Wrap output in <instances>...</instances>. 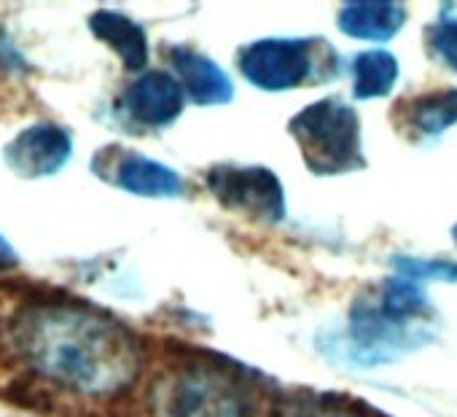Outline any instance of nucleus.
Wrapping results in <instances>:
<instances>
[{
  "label": "nucleus",
  "mask_w": 457,
  "mask_h": 417,
  "mask_svg": "<svg viewBox=\"0 0 457 417\" xmlns=\"http://www.w3.org/2000/svg\"><path fill=\"white\" fill-rule=\"evenodd\" d=\"M14 331L22 358L41 377L73 393L116 396L137 377V342L105 313L71 304L36 307Z\"/></svg>",
  "instance_id": "1"
},
{
  "label": "nucleus",
  "mask_w": 457,
  "mask_h": 417,
  "mask_svg": "<svg viewBox=\"0 0 457 417\" xmlns=\"http://www.w3.org/2000/svg\"><path fill=\"white\" fill-rule=\"evenodd\" d=\"M154 417H259L253 388L212 358H191L151 390Z\"/></svg>",
  "instance_id": "2"
},
{
  "label": "nucleus",
  "mask_w": 457,
  "mask_h": 417,
  "mask_svg": "<svg viewBox=\"0 0 457 417\" xmlns=\"http://www.w3.org/2000/svg\"><path fill=\"white\" fill-rule=\"evenodd\" d=\"M428 313L430 307L417 280L403 278L387 283L385 288H379L377 294L366 296L353 307V358L363 366H371L385 363L393 355L422 345L428 334L417 326V321Z\"/></svg>",
  "instance_id": "3"
},
{
  "label": "nucleus",
  "mask_w": 457,
  "mask_h": 417,
  "mask_svg": "<svg viewBox=\"0 0 457 417\" xmlns=\"http://www.w3.org/2000/svg\"><path fill=\"white\" fill-rule=\"evenodd\" d=\"M291 135L302 146L307 164L320 175H337L363 164L361 121L339 97L318 100L296 113Z\"/></svg>",
  "instance_id": "4"
},
{
  "label": "nucleus",
  "mask_w": 457,
  "mask_h": 417,
  "mask_svg": "<svg viewBox=\"0 0 457 417\" xmlns=\"http://www.w3.org/2000/svg\"><path fill=\"white\" fill-rule=\"evenodd\" d=\"M207 188L212 196L264 224H280L286 219V191L275 172L264 167L215 164L207 172Z\"/></svg>",
  "instance_id": "5"
},
{
  "label": "nucleus",
  "mask_w": 457,
  "mask_h": 417,
  "mask_svg": "<svg viewBox=\"0 0 457 417\" xmlns=\"http://www.w3.org/2000/svg\"><path fill=\"white\" fill-rule=\"evenodd\" d=\"M240 73L264 92H286L302 87L312 68V41L302 38H264L245 46L237 57Z\"/></svg>",
  "instance_id": "6"
},
{
  "label": "nucleus",
  "mask_w": 457,
  "mask_h": 417,
  "mask_svg": "<svg viewBox=\"0 0 457 417\" xmlns=\"http://www.w3.org/2000/svg\"><path fill=\"white\" fill-rule=\"evenodd\" d=\"M71 135L57 124H36L22 129L6 146V164L22 178H46L71 159Z\"/></svg>",
  "instance_id": "7"
},
{
  "label": "nucleus",
  "mask_w": 457,
  "mask_h": 417,
  "mask_svg": "<svg viewBox=\"0 0 457 417\" xmlns=\"http://www.w3.org/2000/svg\"><path fill=\"white\" fill-rule=\"evenodd\" d=\"M183 103H186V92L180 81L164 71L140 73L124 95L127 113L145 127L172 124L180 116Z\"/></svg>",
  "instance_id": "8"
},
{
  "label": "nucleus",
  "mask_w": 457,
  "mask_h": 417,
  "mask_svg": "<svg viewBox=\"0 0 457 417\" xmlns=\"http://www.w3.org/2000/svg\"><path fill=\"white\" fill-rule=\"evenodd\" d=\"M170 63L175 68V79L180 81L183 92L199 103V105H220L228 103L235 95L232 79L226 76V71L204 57L202 52L194 49H170Z\"/></svg>",
  "instance_id": "9"
},
{
  "label": "nucleus",
  "mask_w": 457,
  "mask_h": 417,
  "mask_svg": "<svg viewBox=\"0 0 457 417\" xmlns=\"http://www.w3.org/2000/svg\"><path fill=\"white\" fill-rule=\"evenodd\" d=\"M406 22V9L387 0H358L339 12V28L345 36L361 41H387Z\"/></svg>",
  "instance_id": "10"
},
{
  "label": "nucleus",
  "mask_w": 457,
  "mask_h": 417,
  "mask_svg": "<svg viewBox=\"0 0 457 417\" xmlns=\"http://www.w3.org/2000/svg\"><path fill=\"white\" fill-rule=\"evenodd\" d=\"M89 28L92 33L105 41L124 63L127 71H143L145 63H148V38H145V30L132 22L129 17L119 14V12H95L89 17Z\"/></svg>",
  "instance_id": "11"
},
{
  "label": "nucleus",
  "mask_w": 457,
  "mask_h": 417,
  "mask_svg": "<svg viewBox=\"0 0 457 417\" xmlns=\"http://www.w3.org/2000/svg\"><path fill=\"white\" fill-rule=\"evenodd\" d=\"M116 183L137 196H154V199H172L183 196V178L164 167L162 162H154L140 154H127L116 167Z\"/></svg>",
  "instance_id": "12"
},
{
  "label": "nucleus",
  "mask_w": 457,
  "mask_h": 417,
  "mask_svg": "<svg viewBox=\"0 0 457 417\" xmlns=\"http://www.w3.org/2000/svg\"><path fill=\"white\" fill-rule=\"evenodd\" d=\"M398 81V60L385 52H363L353 60V95L358 100H377L393 92Z\"/></svg>",
  "instance_id": "13"
},
{
  "label": "nucleus",
  "mask_w": 457,
  "mask_h": 417,
  "mask_svg": "<svg viewBox=\"0 0 457 417\" xmlns=\"http://www.w3.org/2000/svg\"><path fill=\"white\" fill-rule=\"evenodd\" d=\"M406 121L414 132L436 138L457 121V89L425 95L406 103Z\"/></svg>",
  "instance_id": "14"
},
{
  "label": "nucleus",
  "mask_w": 457,
  "mask_h": 417,
  "mask_svg": "<svg viewBox=\"0 0 457 417\" xmlns=\"http://www.w3.org/2000/svg\"><path fill=\"white\" fill-rule=\"evenodd\" d=\"M275 417H371L361 404L331 393H299L280 401Z\"/></svg>",
  "instance_id": "15"
},
{
  "label": "nucleus",
  "mask_w": 457,
  "mask_h": 417,
  "mask_svg": "<svg viewBox=\"0 0 457 417\" xmlns=\"http://www.w3.org/2000/svg\"><path fill=\"white\" fill-rule=\"evenodd\" d=\"M430 52L449 68L457 73V14H444L441 22L436 28H430L428 36Z\"/></svg>",
  "instance_id": "16"
},
{
  "label": "nucleus",
  "mask_w": 457,
  "mask_h": 417,
  "mask_svg": "<svg viewBox=\"0 0 457 417\" xmlns=\"http://www.w3.org/2000/svg\"><path fill=\"white\" fill-rule=\"evenodd\" d=\"M401 275L411 280H446L457 283V264L452 262H422V259H395Z\"/></svg>",
  "instance_id": "17"
},
{
  "label": "nucleus",
  "mask_w": 457,
  "mask_h": 417,
  "mask_svg": "<svg viewBox=\"0 0 457 417\" xmlns=\"http://www.w3.org/2000/svg\"><path fill=\"white\" fill-rule=\"evenodd\" d=\"M14 68H25V63H22L20 52L9 44V38L0 33V73H9Z\"/></svg>",
  "instance_id": "18"
},
{
  "label": "nucleus",
  "mask_w": 457,
  "mask_h": 417,
  "mask_svg": "<svg viewBox=\"0 0 457 417\" xmlns=\"http://www.w3.org/2000/svg\"><path fill=\"white\" fill-rule=\"evenodd\" d=\"M17 264H20V259H17L14 248L0 238V270H14Z\"/></svg>",
  "instance_id": "19"
}]
</instances>
